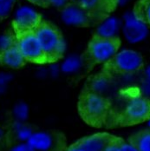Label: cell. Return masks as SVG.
I'll list each match as a JSON object with an SVG mask.
<instances>
[{"mask_svg": "<svg viewBox=\"0 0 150 151\" xmlns=\"http://www.w3.org/2000/svg\"><path fill=\"white\" fill-rule=\"evenodd\" d=\"M83 64V61L81 56L71 54L66 57L60 64L61 72L64 74H74L78 72Z\"/></svg>", "mask_w": 150, "mask_h": 151, "instance_id": "obj_14", "label": "cell"}, {"mask_svg": "<svg viewBox=\"0 0 150 151\" xmlns=\"http://www.w3.org/2000/svg\"><path fill=\"white\" fill-rule=\"evenodd\" d=\"M147 125H148V127L149 128V129H150V118L147 121Z\"/></svg>", "mask_w": 150, "mask_h": 151, "instance_id": "obj_37", "label": "cell"}, {"mask_svg": "<svg viewBox=\"0 0 150 151\" xmlns=\"http://www.w3.org/2000/svg\"><path fill=\"white\" fill-rule=\"evenodd\" d=\"M48 71H49V76L52 77H57L61 72L60 65H58L57 63H51L48 69Z\"/></svg>", "mask_w": 150, "mask_h": 151, "instance_id": "obj_28", "label": "cell"}, {"mask_svg": "<svg viewBox=\"0 0 150 151\" xmlns=\"http://www.w3.org/2000/svg\"><path fill=\"white\" fill-rule=\"evenodd\" d=\"M144 76L145 79H148L150 81V63L148 64L144 69Z\"/></svg>", "mask_w": 150, "mask_h": 151, "instance_id": "obj_34", "label": "cell"}, {"mask_svg": "<svg viewBox=\"0 0 150 151\" xmlns=\"http://www.w3.org/2000/svg\"><path fill=\"white\" fill-rule=\"evenodd\" d=\"M121 151H139L136 148L135 144L131 142H124L120 141L119 142Z\"/></svg>", "mask_w": 150, "mask_h": 151, "instance_id": "obj_24", "label": "cell"}, {"mask_svg": "<svg viewBox=\"0 0 150 151\" xmlns=\"http://www.w3.org/2000/svg\"><path fill=\"white\" fill-rule=\"evenodd\" d=\"M108 109V103L102 95L88 91L83 93L79 101V111L82 116L91 124L103 121Z\"/></svg>", "mask_w": 150, "mask_h": 151, "instance_id": "obj_3", "label": "cell"}, {"mask_svg": "<svg viewBox=\"0 0 150 151\" xmlns=\"http://www.w3.org/2000/svg\"><path fill=\"white\" fill-rule=\"evenodd\" d=\"M66 151H86L84 150L82 147H80L77 143H75L74 145H72V146H70L68 150Z\"/></svg>", "mask_w": 150, "mask_h": 151, "instance_id": "obj_33", "label": "cell"}, {"mask_svg": "<svg viewBox=\"0 0 150 151\" xmlns=\"http://www.w3.org/2000/svg\"><path fill=\"white\" fill-rule=\"evenodd\" d=\"M48 4L56 8H64L69 4V0H48Z\"/></svg>", "mask_w": 150, "mask_h": 151, "instance_id": "obj_29", "label": "cell"}, {"mask_svg": "<svg viewBox=\"0 0 150 151\" xmlns=\"http://www.w3.org/2000/svg\"><path fill=\"white\" fill-rule=\"evenodd\" d=\"M119 46L120 43L117 38L108 39L95 37L89 45L90 58L99 63L110 62L119 50Z\"/></svg>", "mask_w": 150, "mask_h": 151, "instance_id": "obj_4", "label": "cell"}, {"mask_svg": "<svg viewBox=\"0 0 150 151\" xmlns=\"http://www.w3.org/2000/svg\"><path fill=\"white\" fill-rule=\"evenodd\" d=\"M37 76L39 78H44L46 76H49L48 69H41V70H38L37 72Z\"/></svg>", "mask_w": 150, "mask_h": 151, "instance_id": "obj_30", "label": "cell"}, {"mask_svg": "<svg viewBox=\"0 0 150 151\" xmlns=\"http://www.w3.org/2000/svg\"><path fill=\"white\" fill-rule=\"evenodd\" d=\"M121 31L126 42L130 45H137L147 39L149 27L141 12L129 10L122 15Z\"/></svg>", "mask_w": 150, "mask_h": 151, "instance_id": "obj_2", "label": "cell"}, {"mask_svg": "<svg viewBox=\"0 0 150 151\" xmlns=\"http://www.w3.org/2000/svg\"><path fill=\"white\" fill-rule=\"evenodd\" d=\"M10 151H35L28 142H18L11 148Z\"/></svg>", "mask_w": 150, "mask_h": 151, "instance_id": "obj_23", "label": "cell"}, {"mask_svg": "<svg viewBox=\"0 0 150 151\" xmlns=\"http://www.w3.org/2000/svg\"><path fill=\"white\" fill-rule=\"evenodd\" d=\"M110 88V80L105 75L95 76L90 83V91L98 95H103Z\"/></svg>", "mask_w": 150, "mask_h": 151, "instance_id": "obj_15", "label": "cell"}, {"mask_svg": "<svg viewBox=\"0 0 150 151\" xmlns=\"http://www.w3.org/2000/svg\"><path fill=\"white\" fill-rule=\"evenodd\" d=\"M132 142L139 151H150V129L137 134Z\"/></svg>", "mask_w": 150, "mask_h": 151, "instance_id": "obj_18", "label": "cell"}, {"mask_svg": "<svg viewBox=\"0 0 150 151\" xmlns=\"http://www.w3.org/2000/svg\"><path fill=\"white\" fill-rule=\"evenodd\" d=\"M0 62L8 68L17 69L24 65L25 59L15 45L0 53Z\"/></svg>", "mask_w": 150, "mask_h": 151, "instance_id": "obj_13", "label": "cell"}, {"mask_svg": "<svg viewBox=\"0 0 150 151\" xmlns=\"http://www.w3.org/2000/svg\"><path fill=\"white\" fill-rule=\"evenodd\" d=\"M41 23L42 19L40 14L30 5H20L14 12L13 24L19 34L34 31Z\"/></svg>", "mask_w": 150, "mask_h": 151, "instance_id": "obj_7", "label": "cell"}, {"mask_svg": "<svg viewBox=\"0 0 150 151\" xmlns=\"http://www.w3.org/2000/svg\"><path fill=\"white\" fill-rule=\"evenodd\" d=\"M112 137L107 134H95L82 138L77 144L86 151H103Z\"/></svg>", "mask_w": 150, "mask_h": 151, "instance_id": "obj_12", "label": "cell"}, {"mask_svg": "<svg viewBox=\"0 0 150 151\" xmlns=\"http://www.w3.org/2000/svg\"><path fill=\"white\" fill-rule=\"evenodd\" d=\"M121 30V19L116 16H109L105 18L96 28L95 37L115 39Z\"/></svg>", "mask_w": 150, "mask_h": 151, "instance_id": "obj_10", "label": "cell"}, {"mask_svg": "<svg viewBox=\"0 0 150 151\" xmlns=\"http://www.w3.org/2000/svg\"><path fill=\"white\" fill-rule=\"evenodd\" d=\"M47 58V62H54L60 58L66 50V42L56 28L49 24L41 23L34 30Z\"/></svg>", "mask_w": 150, "mask_h": 151, "instance_id": "obj_1", "label": "cell"}, {"mask_svg": "<svg viewBox=\"0 0 150 151\" xmlns=\"http://www.w3.org/2000/svg\"><path fill=\"white\" fill-rule=\"evenodd\" d=\"M35 151H50L54 150L56 140L54 136L47 131H34L27 142Z\"/></svg>", "mask_w": 150, "mask_h": 151, "instance_id": "obj_11", "label": "cell"}, {"mask_svg": "<svg viewBox=\"0 0 150 151\" xmlns=\"http://www.w3.org/2000/svg\"><path fill=\"white\" fill-rule=\"evenodd\" d=\"M124 118L129 123H140L150 118V101L138 95L132 96L124 108Z\"/></svg>", "mask_w": 150, "mask_h": 151, "instance_id": "obj_8", "label": "cell"}, {"mask_svg": "<svg viewBox=\"0 0 150 151\" xmlns=\"http://www.w3.org/2000/svg\"><path fill=\"white\" fill-rule=\"evenodd\" d=\"M89 13L78 4H69L61 12V20L68 26H84L89 23Z\"/></svg>", "mask_w": 150, "mask_h": 151, "instance_id": "obj_9", "label": "cell"}, {"mask_svg": "<svg viewBox=\"0 0 150 151\" xmlns=\"http://www.w3.org/2000/svg\"><path fill=\"white\" fill-rule=\"evenodd\" d=\"M15 45V40L12 35L9 33L0 34V53L10 49Z\"/></svg>", "mask_w": 150, "mask_h": 151, "instance_id": "obj_20", "label": "cell"}, {"mask_svg": "<svg viewBox=\"0 0 150 151\" xmlns=\"http://www.w3.org/2000/svg\"><path fill=\"white\" fill-rule=\"evenodd\" d=\"M102 0H78V5L85 10L88 13L95 11L101 4Z\"/></svg>", "mask_w": 150, "mask_h": 151, "instance_id": "obj_21", "label": "cell"}, {"mask_svg": "<svg viewBox=\"0 0 150 151\" xmlns=\"http://www.w3.org/2000/svg\"><path fill=\"white\" fill-rule=\"evenodd\" d=\"M4 137V131L3 129L0 128V141H1Z\"/></svg>", "mask_w": 150, "mask_h": 151, "instance_id": "obj_36", "label": "cell"}, {"mask_svg": "<svg viewBox=\"0 0 150 151\" xmlns=\"http://www.w3.org/2000/svg\"><path fill=\"white\" fill-rule=\"evenodd\" d=\"M12 79V76L9 72L0 71V85H8Z\"/></svg>", "mask_w": 150, "mask_h": 151, "instance_id": "obj_27", "label": "cell"}, {"mask_svg": "<svg viewBox=\"0 0 150 151\" xmlns=\"http://www.w3.org/2000/svg\"><path fill=\"white\" fill-rule=\"evenodd\" d=\"M113 67L123 74H133L143 66V58L134 49L124 48L117 51L111 60Z\"/></svg>", "mask_w": 150, "mask_h": 151, "instance_id": "obj_5", "label": "cell"}, {"mask_svg": "<svg viewBox=\"0 0 150 151\" xmlns=\"http://www.w3.org/2000/svg\"><path fill=\"white\" fill-rule=\"evenodd\" d=\"M141 14L143 17L144 20L147 22V24L150 25V0H147L146 3H144L142 12Z\"/></svg>", "mask_w": 150, "mask_h": 151, "instance_id": "obj_25", "label": "cell"}, {"mask_svg": "<svg viewBox=\"0 0 150 151\" xmlns=\"http://www.w3.org/2000/svg\"><path fill=\"white\" fill-rule=\"evenodd\" d=\"M28 1L31 4H35L42 5V6L48 4V0H28Z\"/></svg>", "mask_w": 150, "mask_h": 151, "instance_id": "obj_32", "label": "cell"}, {"mask_svg": "<svg viewBox=\"0 0 150 151\" xmlns=\"http://www.w3.org/2000/svg\"><path fill=\"white\" fill-rule=\"evenodd\" d=\"M16 0H0V18L10 15L14 9Z\"/></svg>", "mask_w": 150, "mask_h": 151, "instance_id": "obj_19", "label": "cell"}, {"mask_svg": "<svg viewBox=\"0 0 150 151\" xmlns=\"http://www.w3.org/2000/svg\"><path fill=\"white\" fill-rule=\"evenodd\" d=\"M8 85H0V95H4L7 91Z\"/></svg>", "mask_w": 150, "mask_h": 151, "instance_id": "obj_35", "label": "cell"}, {"mask_svg": "<svg viewBox=\"0 0 150 151\" xmlns=\"http://www.w3.org/2000/svg\"><path fill=\"white\" fill-rule=\"evenodd\" d=\"M12 129L15 134L16 138L20 142H27L34 132L29 125L23 122L15 121L12 125Z\"/></svg>", "mask_w": 150, "mask_h": 151, "instance_id": "obj_16", "label": "cell"}, {"mask_svg": "<svg viewBox=\"0 0 150 151\" xmlns=\"http://www.w3.org/2000/svg\"><path fill=\"white\" fill-rule=\"evenodd\" d=\"M103 151H121L120 146H119V142L116 141V139L112 138V140L107 144Z\"/></svg>", "mask_w": 150, "mask_h": 151, "instance_id": "obj_26", "label": "cell"}, {"mask_svg": "<svg viewBox=\"0 0 150 151\" xmlns=\"http://www.w3.org/2000/svg\"><path fill=\"white\" fill-rule=\"evenodd\" d=\"M30 115V109L27 104L24 102H18L12 108V116L17 122H23L28 119Z\"/></svg>", "mask_w": 150, "mask_h": 151, "instance_id": "obj_17", "label": "cell"}, {"mask_svg": "<svg viewBox=\"0 0 150 151\" xmlns=\"http://www.w3.org/2000/svg\"><path fill=\"white\" fill-rule=\"evenodd\" d=\"M16 45L25 61L39 63L47 62V58L34 31L19 34Z\"/></svg>", "mask_w": 150, "mask_h": 151, "instance_id": "obj_6", "label": "cell"}, {"mask_svg": "<svg viewBox=\"0 0 150 151\" xmlns=\"http://www.w3.org/2000/svg\"><path fill=\"white\" fill-rule=\"evenodd\" d=\"M140 96L145 97L150 101V81L148 79H143L139 85Z\"/></svg>", "mask_w": 150, "mask_h": 151, "instance_id": "obj_22", "label": "cell"}, {"mask_svg": "<svg viewBox=\"0 0 150 151\" xmlns=\"http://www.w3.org/2000/svg\"><path fill=\"white\" fill-rule=\"evenodd\" d=\"M130 2L131 0H115V4L119 7H124L128 5Z\"/></svg>", "mask_w": 150, "mask_h": 151, "instance_id": "obj_31", "label": "cell"}]
</instances>
